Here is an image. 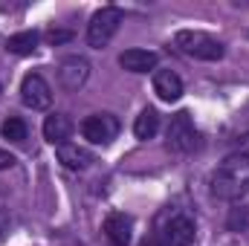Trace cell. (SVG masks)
<instances>
[{
	"label": "cell",
	"mask_w": 249,
	"mask_h": 246,
	"mask_svg": "<svg viewBox=\"0 0 249 246\" xmlns=\"http://www.w3.org/2000/svg\"><path fill=\"white\" fill-rule=\"evenodd\" d=\"M157 61H160V55L151 53V50H124L119 55V64L127 72H148V70L157 67Z\"/></svg>",
	"instance_id": "12"
},
{
	"label": "cell",
	"mask_w": 249,
	"mask_h": 246,
	"mask_svg": "<svg viewBox=\"0 0 249 246\" xmlns=\"http://www.w3.org/2000/svg\"><path fill=\"white\" fill-rule=\"evenodd\" d=\"M9 223H12V217H9V211L6 209H0V235L9 229Z\"/></svg>",
	"instance_id": "20"
},
{
	"label": "cell",
	"mask_w": 249,
	"mask_h": 246,
	"mask_svg": "<svg viewBox=\"0 0 249 246\" xmlns=\"http://www.w3.org/2000/svg\"><path fill=\"white\" fill-rule=\"evenodd\" d=\"M119 23H122V9L116 6H105L99 9L93 18H90V26H87V44L102 50L116 32H119Z\"/></svg>",
	"instance_id": "4"
},
{
	"label": "cell",
	"mask_w": 249,
	"mask_h": 246,
	"mask_svg": "<svg viewBox=\"0 0 249 246\" xmlns=\"http://www.w3.org/2000/svg\"><path fill=\"white\" fill-rule=\"evenodd\" d=\"M87 78H90V64H87V58L70 55V58H64L58 64V84H61L64 90L75 93V90H81L87 84Z\"/></svg>",
	"instance_id": "8"
},
{
	"label": "cell",
	"mask_w": 249,
	"mask_h": 246,
	"mask_svg": "<svg viewBox=\"0 0 249 246\" xmlns=\"http://www.w3.org/2000/svg\"><path fill=\"white\" fill-rule=\"evenodd\" d=\"M81 133L93 145H110L119 136V119L113 113H93L81 122Z\"/></svg>",
	"instance_id": "6"
},
{
	"label": "cell",
	"mask_w": 249,
	"mask_h": 246,
	"mask_svg": "<svg viewBox=\"0 0 249 246\" xmlns=\"http://www.w3.org/2000/svg\"><path fill=\"white\" fill-rule=\"evenodd\" d=\"M20 99H23V105L32 107V110H47V107L53 105V90H50V84H47L44 75L29 72V75L20 81Z\"/></svg>",
	"instance_id": "7"
},
{
	"label": "cell",
	"mask_w": 249,
	"mask_h": 246,
	"mask_svg": "<svg viewBox=\"0 0 249 246\" xmlns=\"http://www.w3.org/2000/svg\"><path fill=\"white\" fill-rule=\"evenodd\" d=\"M154 93L162 102H177L183 96V81L174 70H157L154 72Z\"/></svg>",
	"instance_id": "10"
},
{
	"label": "cell",
	"mask_w": 249,
	"mask_h": 246,
	"mask_svg": "<svg viewBox=\"0 0 249 246\" xmlns=\"http://www.w3.org/2000/svg\"><path fill=\"white\" fill-rule=\"evenodd\" d=\"M70 38H72V32H70V29H53V32H47V41H50V44H55V47L64 44V41H70Z\"/></svg>",
	"instance_id": "18"
},
{
	"label": "cell",
	"mask_w": 249,
	"mask_h": 246,
	"mask_svg": "<svg viewBox=\"0 0 249 246\" xmlns=\"http://www.w3.org/2000/svg\"><path fill=\"white\" fill-rule=\"evenodd\" d=\"M238 154H244V157H249V133H247V136H241V145H238Z\"/></svg>",
	"instance_id": "21"
},
{
	"label": "cell",
	"mask_w": 249,
	"mask_h": 246,
	"mask_svg": "<svg viewBox=\"0 0 249 246\" xmlns=\"http://www.w3.org/2000/svg\"><path fill=\"white\" fill-rule=\"evenodd\" d=\"M177 47L180 53H186L191 58H200V61H220L223 58V44L206 32H194V29H183L177 35Z\"/></svg>",
	"instance_id": "3"
},
{
	"label": "cell",
	"mask_w": 249,
	"mask_h": 246,
	"mask_svg": "<svg viewBox=\"0 0 249 246\" xmlns=\"http://www.w3.org/2000/svg\"><path fill=\"white\" fill-rule=\"evenodd\" d=\"M70 133H72V122H70V116H64V113H53V116H47V122H44V139L50 142V145H64L67 139H70Z\"/></svg>",
	"instance_id": "13"
},
{
	"label": "cell",
	"mask_w": 249,
	"mask_h": 246,
	"mask_svg": "<svg viewBox=\"0 0 249 246\" xmlns=\"http://www.w3.org/2000/svg\"><path fill=\"white\" fill-rule=\"evenodd\" d=\"M197 142H200V136H197V127L191 122V116H188L186 110H180L171 124H168V130H165V145H168V151L171 154H191L194 148H197Z\"/></svg>",
	"instance_id": "5"
},
{
	"label": "cell",
	"mask_w": 249,
	"mask_h": 246,
	"mask_svg": "<svg viewBox=\"0 0 249 246\" xmlns=\"http://www.w3.org/2000/svg\"><path fill=\"white\" fill-rule=\"evenodd\" d=\"M12 165H15V157L6 154V151H0V171H6V168H12Z\"/></svg>",
	"instance_id": "19"
},
{
	"label": "cell",
	"mask_w": 249,
	"mask_h": 246,
	"mask_svg": "<svg viewBox=\"0 0 249 246\" xmlns=\"http://www.w3.org/2000/svg\"><path fill=\"white\" fill-rule=\"evenodd\" d=\"M105 238L110 241V246H127L130 244V232H133V220L122 214V211H113L105 217Z\"/></svg>",
	"instance_id": "9"
},
{
	"label": "cell",
	"mask_w": 249,
	"mask_h": 246,
	"mask_svg": "<svg viewBox=\"0 0 249 246\" xmlns=\"http://www.w3.org/2000/svg\"><path fill=\"white\" fill-rule=\"evenodd\" d=\"M229 229L232 232H249V209H235L229 214Z\"/></svg>",
	"instance_id": "17"
},
{
	"label": "cell",
	"mask_w": 249,
	"mask_h": 246,
	"mask_svg": "<svg viewBox=\"0 0 249 246\" xmlns=\"http://www.w3.org/2000/svg\"><path fill=\"white\" fill-rule=\"evenodd\" d=\"M197 235L194 220L180 209H168L157 217L154 232L142 241V246H191Z\"/></svg>",
	"instance_id": "2"
},
{
	"label": "cell",
	"mask_w": 249,
	"mask_h": 246,
	"mask_svg": "<svg viewBox=\"0 0 249 246\" xmlns=\"http://www.w3.org/2000/svg\"><path fill=\"white\" fill-rule=\"evenodd\" d=\"M157 130H160V113H157L154 107H145V110L136 116V122H133L136 139H151Z\"/></svg>",
	"instance_id": "14"
},
{
	"label": "cell",
	"mask_w": 249,
	"mask_h": 246,
	"mask_svg": "<svg viewBox=\"0 0 249 246\" xmlns=\"http://www.w3.org/2000/svg\"><path fill=\"white\" fill-rule=\"evenodd\" d=\"M58 162H64V168H70V171H84V168H90L93 154L81 145L64 142V145H58Z\"/></svg>",
	"instance_id": "11"
},
{
	"label": "cell",
	"mask_w": 249,
	"mask_h": 246,
	"mask_svg": "<svg viewBox=\"0 0 249 246\" xmlns=\"http://www.w3.org/2000/svg\"><path fill=\"white\" fill-rule=\"evenodd\" d=\"M247 191H249V157L235 151L212 174V197L226 200V203H235Z\"/></svg>",
	"instance_id": "1"
},
{
	"label": "cell",
	"mask_w": 249,
	"mask_h": 246,
	"mask_svg": "<svg viewBox=\"0 0 249 246\" xmlns=\"http://www.w3.org/2000/svg\"><path fill=\"white\" fill-rule=\"evenodd\" d=\"M6 50L15 55H32L38 50V32H18L6 41Z\"/></svg>",
	"instance_id": "15"
},
{
	"label": "cell",
	"mask_w": 249,
	"mask_h": 246,
	"mask_svg": "<svg viewBox=\"0 0 249 246\" xmlns=\"http://www.w3.org/2000/svg\"><path fill=\"white\" fill-rule=\"evenodd\" d=\"M3 139H9V142H23V139H26V122H23L20 116H9V119L3 122Z\"/></svg>",
	"instance_id": "16"
}]
</instances>
